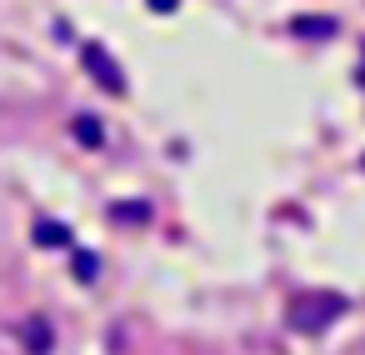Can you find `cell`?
<instances>
[{
  "label": "cell",
  "mask_w": 365,
  "mask_h": 355,
  "mask_svg": "<svg viewBox=\"0 0 365 355\" xmlns=\"http://www.w3.org/2000/svg\"><path fill=\"white\" fill-rule=\"evenodd\" d=\"M86 61H91V71H101V76H106V91H120V71H115L101 51H86Z\"/></svg>",
  "instance_id": "7a4b0ae2"
},
{
  "label": "cell",
  "mask_w": 365,
  "mask_h": 355,
  "mask_svg": "<svg viewBox=\"0 0 365 355\" xmlns=\"http://www.w3.org/2000/svg\"><path fill=\"white\" fill-rule=\"evenodd\" d=\"M41 235H46V240H56V245H66V240H71L61 225H41Z\"/></svg>",
  "instance_id": "3957f363"
},
{
  "label": "cell",
  "mask_w": 365,
  "mask_h": 355,
  "mask_svg": "<svg viewBox=\"0 0 365 355\" xmlns=\"http://www.w3.org/2000/svg\"><path fill=\"white\" fill-rule=\"evenodd\" d=\"M340 310H345V300H340L335 290H300V295L290 300V330L315 335V330L335 325V315H340Z\"/></svg>",
  "instance_id": "6da1fadb"
}]
</instances>
